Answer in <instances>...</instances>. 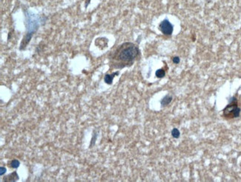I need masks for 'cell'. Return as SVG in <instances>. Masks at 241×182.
Returning a JSON list of instances; mask_svg holds the SVG:
<instances>
[{"label": "cell", "instance_id": "obj_4", "mask_svg": "<svg viewBox=\"0 0 241 182\" xmlns=\"http://www.w3.org/2000/svg\"><path fill=\"white\" fill-rule=\"evenodd\" d=\"M34 34H32V33H28L27 32V34H25V36L24 37V38H23L22 41L21 42V45H20V50H22V49H24L27 46V45L29 43V42L31 41V38H32V35Z\"/></svg>", "mask_w": 241, "mask_h": 182}, {"label": "cell", "instance_id": "obj_5", "mask_svg": "<svg viewBox=\"0 0 241 182\" xmlns=\"http://www.w3.org/2000/svg\"><path fill=\"white\" fill-rule=\"evenodd\" d=\"M20 177L18 176L17 172H13L11 174L8 175L4 178V181L5 182H15L17 180H19Z\"/></svg>", "mask_w": 241, "mask_h": 182}, {"label": "cell", "instance_id": "obj_8", "mask_svg": "<svg viewBox=\"0 0 241 182\" xmlns=\"http://www.w3.org/2000/svg\"><path fill=\"white\" fill-rule=\"evenodd\" d=\"M155 75L158 78H163L165 77V72L164 69H163V68H160V69H158V70H157V72H156L155 73Z\"/></svg>", "mask_w": 241, "mask_h": 182}, {"label": "cell", "instance_id": "obj_9", "mask_svg": "<svg viewBox=\"0 0 241 182\" xmlns=\"http://www.w3.org/2000/svg\"><path fill=\"white\" fill-rule=\"evenodd\" d=\"M172 136L174 138H179L180 136V132L179 131V129L177 128H174L172 130Z\"/></svg>", "mask_w": 241, "mask_h": 182}, {"label": "cell", "instance_id": "obj_3", "mask_svg": "<svg viewBox=\"0 0 241 182\" xmlns=\"http://www.w3.org/2000/svg\"><path fill=\"white\" fill-rule=\"evenodd\" d=\"M159 29L164 35H166V36H171L173 33L174 31V26L172 23L169 22V20H167V19H165L164 20H163L160 23V25H159Z\"/></svg>", "mask_w": 241, "mask_h": 182}, {"label": "cell", "instance_id": "obj_13", "mask_svg": "<svg viewBox=\"0 0 241 182\" xmlns=\"http://www.w3.org/2000/svg\"><path fill=\"white\" fill-rule=\"evenodd\" d=\"M172 61H173L174 63L178 64V63H180V57H174L173 58V60H172Z\"/></svg>", "mask_w": 241, "mask_h": 182}, {"label": "cell", "instance_id": "obj_7", "mask_svg": "<svg viewBox=\"0 0 241 182\" xmlns=\"http://www.w3.org/2000/svg\"><path fill=\"white\" fill-rule=\"evenodd\" d=\"M172 99H173V98H172V95H170V94H167V95H165V96L160 100V105H161L162 107H165V106H167L168 105H169V104L171 103V102L172 101Z\"/></svg>", "mask_w": 241, "mask_h": 182}, {"label": "cell", "instance_id": "obj_2", "mask_svg": "<svg viewBox=\"0 0 241 182\" xmlns=\"http://www.w3.org/2000/svg\"><path fill=\"white\" fill-rule=\"evenodd\" d=\"M223 117L226 119H233L240 117V108L238 106L237 99L235 97L231 98L229 104H228L223 110Z\"/></svg>", "mask_w": 241, "mask_h": 182}, {"label": "cell", "instance_id": "obj_11", "mask_svg": "<svg viewBox=\"0 0 241 182\" xmlns=\"http://www.w3.org/2000/svg\"><path fill=\"white\" fill-rule=\"evenodd\" d=\"M20 161H18L17 159H13V161L11 162V167L12 168H13V169H16V168H18L19 167H20Z\"/></svg>", "mask_w": 241, "mask_h": 182}, {"label": "cell", "instance_id": "obj_1", "mask_svg": "<svg viewBox=\"0 0 241 182\" xmlns=\"http://www.w3.org/2000/svg\"><path fill=\"white\" fill-rule=\"evenodd\" d=\"M139 54L137 46L132 42H124L117 48L111 57L113 68H123L131 66Z\"/></svg>", "mask_w": 241, "mask_h": 182}, {"label": "cell", "instance_id": "obj_6", "mask_svg": "<svg viewBox=\"0 0 241 182\" xmlns=\"http://www.w3.org/2000/svg\"><path fill=\"white\" fill-rule=\"evenodd\" d=\"M118 74H119L118 72H113V73L111 74H107L105 75V77H104V81H105V83H107L108 85L112 84L114 77L116 76V75H118Z\"/></svg>", "mask_w": 241, "mask_h": 182}, {"label": "cell", "instance_id": "obj_12", "mask_svg": "<svg viewBox=\"0 0 241 182\" xmlns=\"http://www.w3.org/2000/svg\"><path fill=\"white\" fill-rule=\"evenodd\" d=\"M7 172V169L4 167H0V176H3L5 172Z\"/></svg>", "mask_w": 241, "mask_h": 182}, {"label": "cell", "instance_id": "obj_10", "mask_svg": "<svg viewBox=\"0 0 241 182\" xmlns=\"http://www.w3.org/2000/svg\"><path fill=\"white\" fill-rule=\"evenodd\" d=\"M97 138V133L96 131H94V132H93V136H92V138H91V144H90V146H89V148H91L92 146H94V145H95Z\"/></svg>", "mask_w": 241, "mask_h": 182}]
</instances>
